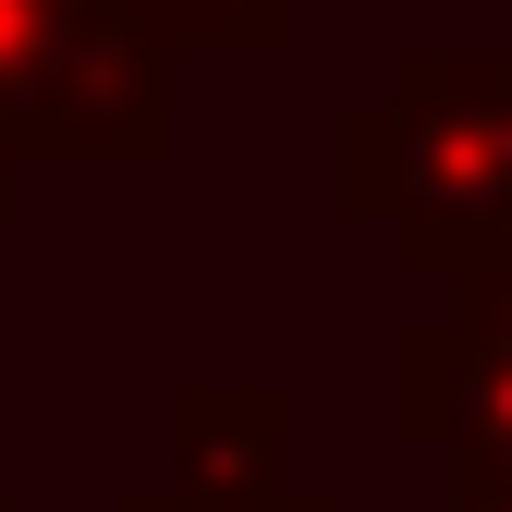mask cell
<instances>
[{"instance_id": "cell-6", "label": "cell", "mask_w": 512, "mask_h": 512, "mask_svg": "<svg viewBox=\"0 0 512 512\" xmlns=\"http://www.w3.org/2000/svg\"><path fill=\"white\" fill-rule=\"evenodd\" d=\"M122 512H342V500H317V488H196V476H171V488H135Z\"/></svg>"}, {"instance_id": "cell-7", "label": "cell", "mask_w": 512, "mask_h": 512, "mask_svg": "<svg viewBox=\"0 0 512 512\" xmlns=\"http://www.w3.org/2000/svg\"><path fill=\"white\" fill-rule=\"evenodd\" d=\"M452 305H464V317H476V330H500V342H512V232H500V244H488V256H476V269H464V281H452Z\"/></svg>"}, {"instance_id": "cell-1", "label": "cell", "mask_w": 512, "mask_h": 512, "mask_svg": "<svg viewBox=\"0 0 512 512\" xmlns=\"http://www.w3.org/2000/svg\"><path fill=\"white\" fill-rule=\"evenodd\" d=\"M342 208L415 281H464L512 232V49H403L342 110Z\"/></svg>"}, {"instance_id": "cell-8", "label": "cell", "mask_w": 512, "mask_h": 512, "mask_svg": "<svg viewBox=\"0 0 512 512\" xmlns=\"http://www.w3.org/2000/svg\"><path fill=\"white\" fill-rule=\"evenodd\" d=\"M452 512H512V464H452Z\"/></svg>"}, {"instance_id": "cell-5", "label": "cell", "mask_w": 512, "mask_h": 512, "mask_svg": "<svg viewBox=\"0 0 512 512\" xmlns=\"http://www.w3.org/2000/svg\"><path fill=\"white\" fill-rule=\"evenodd\" d=\"M171 61H269L293 49V0H122Z\"/></svg>"}, {"instance_id": "cell-3", "label": "cell", "mask_w": 512, "mask_h": 512, "mask_svg": "<svg viewBox=\"0 0 512 512\" xmlns=\"http://www.w3.org/2000/svg\"><path fill=\"white\" fill-rule=\"evenodd\" d=\"M391 427L452 464H512V342L476 317H415L391 342Z\"/></svg>"}, {"instance_id": "cell-9", "label": "cell", "mask_w": 512, "mask_h": 512, "mask_svg": "<svg viewBox=\"0 0 512 512\" xmlns=\"http://www.w3.org/2000/svg\"><path fill=\"white\" fill-rule=\"evenodd\" d=\"M0 512H13V500H0Z\"/></svg>"}, {"instance_id": "cell-2", "label": "cell", "mask_w": 512, "mask_h": 512, "mask_svg": "<svg viewBox=\"0 0 512 512\" xmlns=\"http://www.w3.org/2000/svg\"><path fill=\"white\" fill-rule=\"evenodd\" d=\"M171 147V49L122 0H0V159L13 171H147Z\"/></svg>"}, {"instance_id": "cell-4", "label": "cell", "mask_w": 512, "mask_h": 512, "mask_svg": "<svg viewBox=\"0 0 512 512\" xmlns=\"http://www.w3.org/2000/svg\"><path fill=\"white\" fill-rule=\"evenodd\" d=\"M281 464H293V391L281 378H183L171 391V476L281 488Z\"/></svg>"}]
</instances>
